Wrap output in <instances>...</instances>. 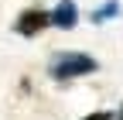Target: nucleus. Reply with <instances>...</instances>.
<instances>
[{"instance_id":"f257e3e1","label":"nucleus","mask_w":123,"mask_h":120,"mask_svg":"<svg viewBox=\"0 0 123 120\" xmlns=\"http://www.w3.org/2000/svg\"><path fill=\"white\" fill-rule=\"evenodd\" d=\"M99 69V62L86 52H58L55 62L48 65V72L58 79V82H68V79H79V76H92Z\"/></svg>"},{"instance_id":"f03ea898","label":"nucleus","mask_w":123,"mask_h":120,"mask_svg":"<svg viewBox=\"0 0 123 120\" xmlns=\"http://www.w3.org/2000/svg\"><path fill=\"white\" fill-rule=\"evenodd\" d=\"M51 24V14L48 10H41V7H31V10H24L17 21H14V31L17 34H24V38H34L38 31H44V27Z\"/></svg>"},{"instance_id":"7ed1b4c3","label":"nucleus","mask_w":123,"mask_h":120,"mask_svg":"<svg viewBox=\"0 0 123 120\" xmlns=\"http://www.w3.org/2000/svg\"><path fill=\"white\" fill-rule=\"evenodd\" d=\"M75 21H79L75 0H58V7L51 10V24H55V27H62V31H68V27H75Z\"/></svg>"},{"instance_id":"20e7f679","label":"nucleus","mask_w":123,"mask_h":120,"mask_svg":"<svg viewBox=\"0 0 123 120\" xmlns=\"http://www.w3.org/2000/svg\"><path fill=\"white\" fill-rule=\"evenodd\" d=\"M116 14H120V4H116V0H110L106 7H96V10H92V24H103V21L116 17Z\"/></svg>"},{"instance_id":"39448f33","label":"nucleus","mask_w":123,"mask_h":120,"mask_svg":"<svg viewBox=\"0 0 123 120\" xmlns=\"http://www.w3.org/2000/svg\"><path fill=\"white\" fill-rule=\"evenodd\" d=\"M82 120H113V113H110V110H99V113H89V117H82Z\"/></svg>"}]
</instances>
